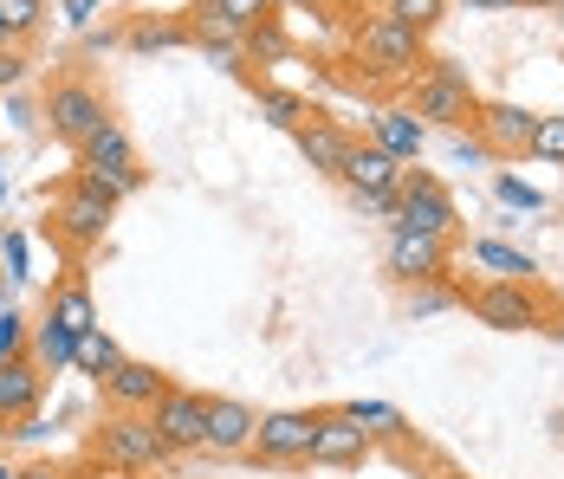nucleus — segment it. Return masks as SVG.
I'll return each mask as SVG.
<instances>
[{
    "label": "nucleus",
    "instance_id": "f257e3e1",
    "mask_svg": "<svg viewBox=\"0 0 564 479\" xmlns=\"http://www.w3.org/2000/svg\"><path fill=\"white\" fill-rule=\"evenodd\" d=\"M350 58H357V72H364L370 85H409V78L429 65V40L370 13V20H357V33H350Z\"/></svg>",
    "mask_w": 564,
    "mask_h": 479
},
{
    "label": "nucleus",
    "instance_id": "f03ea898",
    "mask_svg": "<svg viewBox=\"0 0 564 479\" xmlns=\"http://www.w3.org/2000/svg\"><path fill=\"white\" fill-rule=\"evenodd\" d=\"M409 110L422 117V123H435V130H467L474 123V110H480V91L467 85V72L454 65V58H429L415 78H409Z\"/></svg>",
    "mask_w": 564,
    "mask_h": 479
},
{
    "label": "nucleus",
    "instance_id": "7ed1b4c3",
    "mask_svg": "<svg viewBox=\"0 0 564 479\" xmlns=\"http://www.w3.org/2000/svg\"><path fill=\"white\" fill-rule=\"evenodd\" d=\"M85 454H91V467H117V473H137V479L156 473L170 460V447H163V434H156L150 415H105L91 427Z\"/></svg>",
    "mask_w": 564,
    "mask_h": 479
},
{
    "label": "nucleus",
    "instance_id": "20e7f679",
    "mask_svg": "<svg viewBox=\"0 0 564 479\" xmlns=\"http://www.w3.org/2000/svg\"><path fill=\"white\" fill-rule=\"evenodd\" d=\"M460 305L494 330H545V318H552V298L532 279H487V285L460 292Z\"/></svg>",
    "mask_w": 564,
    "mask_h": 479
},
{
    "label": "nucleus",
    "instance_id": "39448f33",
    "mask_svg": "<svg viewBox=\"0 0 564 479\" xmlns=\"http://www.w3.org/2000/svg\"><path fill=\"white\" fill-rule=\"evenodd\" d=\"M40 117L53 123V137H65V143L78 150L98 123H111V105H105V91H98L91 78H78V72H72V78H53V85H46Z\"/></svg>",
    "mask_w": 564,
    "mask_h": 479
},
{
    "label": "nucleus",
    "instance_id": "423d86ee",
    "mask_svg": "<svg viewBox=\"0 0 564 479\" xmlns=\"http://www.w3.org/2000/svg\"><path fill=\"white\" fill-rule=\"evenodd\" d=\"M312 434H318V409H273L253 427L247 460H260V467H305L312 460Z\"/></svg>",
    "mask_w": 564,
    "mask_h": 479
},
{
    "label": "nucleus",
    "instance_id": "0eeeda50",
    "mask_svg": "<svg viewBox=\"0 0 564 479\" xmlns=\"http://www.w3.org/2000/svg\"><path fill=\"white\" fill-rule=\"evenodd\" d=\"M460 208H454V195L429 175V168H402V188H395V227H409V233H435V240H448Z\"/></svg>",
    "mask_w": 564,
    "mask_h": 479
},
{
    "label": "nucleus",
    "instance_id": "6e6552de",
    "mask_svg": "<svg viewBox=\"0 0 564 479\" xmlns=\"http://www.w3.org/2000/svg\"><path fill=\"white\" fill-rule=\"evenodd\" d=\"M454 247L435 240V233H409V227H390V247H383V272L395 285H442L448 279Z\"/></svg>",
    "mask_w": 564,
    "mask_h": 479
},
{
    "label": "nucleus",
    "instance_id": "1a4fd4ad",
    "mask_svg": "<svg viewBox=\"0 0 564 479\" xmlns=\"http://www.w3.org/2000/svg\"><path fill=\"white\" fill-rule=\"evenodd\" d=\"M532 123H539V110H525V105H487L480 98V110H474V123H467V137L480 143V156H500V162H512V156H525V143H532Z\"/></svg>",
    "mask_w": 564,
    "mask_h": 479
},
{
    "label": "nucleus",
    "instance_id": "9d476101",
    "mask_svg": "<svg viewBox=\"0 0 564 479\" xmlns=\"http://www.w3.org/2000/svg\"><path fill=\"white\" fill-rule=\"evenodd\" d=\"M150 422H156V434H163L170 454H208V395L170 389V395L150 409Z\"/></svg>",
    "mask_w": 564,
    "mask_h": 479
},
{
    "label": "nucleus",
    "instance_id": "9b49d317",
    "mask_svg": "<svg viewBox=\"0 0 564 479\" xmlns=\"http://www.w3.org/2000/svg\"><path fill=\"white\" fill-rule=\"evenodd\" d=\"M98 389H105V409H111V415H150V409L170 395L175 382L156 370V363H143V357H123V363H117Z\"/></svg>",
    "mask_w": 564,
    "mask_h": 479
},
{
    "label": "nucleus",
    "instance_id": "f8f14e48",
    "mask_svg": "<svg viewBox=\"0 0 564 479\" xmlns=\"http://www.w3.org/2000/svg\"><path fill=\"white\" fill-rule=\"evenodd\" d=\"M111 214L98 195H85L78 182H65L53 202V233L65 240V247H78V253H91V247H105V227H111Z\"/></svg>",
    "mask_w": 564,
    "mask_h": 479
},
{
    "label": "nucleus",
    "instance_id": "ddd939ff",
    "mask_svg": "<svg viewBox=\"0 0 564 479\" xmlns=\"http://www.w3.org/2000/svg\"><path fill=\"white\" fill-rule=\"evenodd\" d=\"M370 447H377V440L350 422L344 409H318V434H312V460H305V467H364Z\"/></svg>",
    "mask_w": 564,
    "mask_h": 479
},
{
    "label": "nucleus",
    "instance_id": "4468645a",
    "mask_svg": "<svg viewBox=\"0 0 564 479\" xmlns=\"http://www.w3.org/2000/svg\"><path fill=\"white\" fill-rule=\"evenodd\" d=\"M253 427H260V415L240 395H208V454H221V460L247 454L253 447Z\"/></svg>",
    "mask_w": 564,
    "mask_h": 479
},
{
    "label": "nucleus",
    "instance_id": "2eb2a0df",
    "mask_svg": "<svg viewBox=\"0 0 564 479\" xmlns=\"http://www.w3.org/2000/svg\"><path fill=\"white\" fill-rule=\"evenodd\" d=\"M370 143L409 168V162L429 150V123H422L409 105H390V110H377V117H370Z\"/></svg>",
    "mask_w": 564,
    "mask_h": 479
},
{
    "label": "nucleus",
    "instance_id": "dca6fc26",
    "mask_svg": "<svg viewBox=\"0 0 564 479\" xmlns=\"http://www.w3.org/2000/svg\"><path fill=\"white\" fill-rule=\"evenodd\" d=\"M338 182L350 188V195H395V188H402V162L383 156L377 143H350Z\"/></svg>",
    "mask_w": 564,
    "mask_h": 479
},
{
    "label": "nucleus",
    "instance_id": "f3484780",
    "mask_svg": "<svg viewBox=\"0 0 564 479\" xmlns=\"http://www.w3.org/2000/svg\"><path fill=\"white\" fill-rule=\"evenodd\" d=\"M292 143H299V156L312 162L318 175H338L344 156H350V130H344L338 117H318V110H312V117L292 130Z\"/></svg>",
    "mask_w": 564,
    "mask_h": 479
},
{
    "label": "nucleus",
    "instance_id": "a211bd4d",
    "mask_svg": "<svg viewBox=\"0 0 564 479\" xmlns=\"http://www.w3.org/2000/svg\"><path fill=\"white\" fill-rule=\"evenodd\" d=\"M40 395H46V370L20 350V357H0V422H20V415H33L40 409Z\"/></svg>",
    "mask_w": 564,
    "mask_h": 479
},
{
    "label": "nucleus",
    "instance_id": "6ab92c4d",
    "mask_svg": "<svg viewBox=\"0 0 564 479\" xmlns=\"http://www.w3.org/2000/svg\"><path fill=\"white\" fill-rule=\"evenodd\" d=\"M78 168H111V175H143V162H137V143H130V130L123 123H98L85 143H78ZM150 182V175H143Z\"/></svg>",
    "mask_w": 564,
    "mask_h": 479
},
{
    "label": "nucleus",
    "instance_id": "aec40b11",
    "mask_svg": "<svg viewBox=\"0 0 564 479\" xmlns=\"http://www.w3.org/2000/svg\"><path fill=\"white\" fill-rule=\"evenodd\" d=\"M46 318L65 324L72 337H85L91 324H98V305H91V285L85 279H58L53 285V298H46Z\"/></svg>",
    "mask_w": 564,
    "mask_h": 479
},
{
    "label": "nucleus",
    "instance_id": "412c9836",
    "mask_svg": "<svg viewBox=\"0 0 564 479\" xmlns=\"http://www.w3.org/2000/svg\"><path fill=\"white\" fill-rule=\"evenodd\" d=\"M117 363H123V344H117L105 324H91V330L72 344V370H78V375H98V382H105Z\"/></svg>",
    "mask_w": 564,
    "mask_h": 479
},
{
    "label": "nucleus",
    "instance_id": "4be33fe9",
    "mask_svg": "<svg viewBox=\"0 0 564 479\" xmlns=\"http://www.w3.org/2000/svg\"><path fill=\"white\" fill-rule=\"evenodd\" d=\"M370 13L377 20H395V26H409V33H435L442 20H448V0H370Z\"/></svg>",
    "mask_w": 564,
    "mask_h": 479
},
{
    "label": "nucleus",
    "instance_id": "5701e85b",
    "mask_svg": "<svg viewBox=\"0 0 564 479\" xmlns=\"http://www.w3.org/2000/svg\"><path fill=\"white\" fill-rule=\"evenodd\" d=\"M123 46H130V53H170V46H188V26H182V20H150V13H137V20L123 26Z\"/></svg>",
    "mask_w": 564,
    "mask_h": 479
},
{
    "label": "nucleus",
    "instance_id": "b1692460",
    "mask_svg": "<svg viewBox=\"0 0 564 479\" xmlns=\"http://www.w3.org/2000/svg\"><path fill=\"white\" fill-rule=\"evenodd\" d=\"M72 344H78V337H72L65 324H53V318H40L33 330H26V357H33L40 370H65V363H72Z\"/></svg>",
    "mask_w": 564,
    "mask_h": 479
},
{
    "label": "nucleus",
    "instance_id": "393cba45",
    "mask_svg": "<svg viewBox=\"0 0 564 479\" xmlns=\"http://www.w3.org/2000/svg\"><path fill=\"white\" fill-rule=\"evenodd\" d=\"M467 253H474V266L500 272V279H532V272H539V260H532V253H519V247H507V240H474Z\"/></svg>",
    "mask_w": 564,
    "mask_h": 479
},
{
    "label": "nucleus",
    "instance_id": "a878e982",
    "mask_svg": "<svg viewBox=\"0 0 564 479\" xmlns=\"http://www.w3.org/2000/svg\"><path fill=\"white\" fill-rule=\"evenodd\" d=\"M72 182H78L85 195H98L105 208H117V202H130V195L143 188V175H111V168H78Z\"/></svg>",
    "mask_w": 564,
    "mask_h": 479
},
{
    "label": "nucleus",
    "instance_id": "bb28decb",
    "mask_svg": "<svg viewBox=\"0 0 564 479\" xmlns=\"http://www.w3.org/2000/svg\"><path fill=\"white\" fill-rule=\"evenodd\" d=\"M344 415L364 427L370 440H402V434H409V427H402V415H395L390 402H344Z\"/></svg>",
    "mask_w": 564,
    "mask_h": 479
},
{
    "label": "nucleus",
    "instance_id": "cd10ccee",
    "mask_svg": "<svg viewBox=\"0 0 564 479\" xmlns=\"http://www.w3.org/2000/svg\"><path fill=\"white\" fill-rule=\"evenodd\" d=\"M260 117H267L273 130H299V123L312 117V105H305L299 91H273V85H267V91H260Z\"/></svg>",
    "mask_w": 564,
    "mask_h": 479
},
{
    "label": "nucleus",
    "instance_id": "c85d7f7f",
    "mask_svg": "<svg viewBox=\"0 0 564 479\" xmlns=\"http://www.w3.org/2000/svg\"><path fill=\"white\" fill-rule=\"evenodd\" d=\"M0 26L13 33V46L33 40V33L46 26V0H0Z\"/></svg>",
    "mask_w": 564,
    "mask_h": 479
},
{
    "label": "nucleus",
    "instance_id": "c756f323",
    "mask_svg": "<svg viewBox=\"0 0 564 479\" xmlns=\"http://www.w3.org/2000/svg\"><path fill=\"white\" fill-rule=\"evenodd\" d=\"M202 13H221L227 26H260V20H273V0H202Z\"/></svg>",
    "mask_w": 564,
    "mask_h": 479
},
{
    "label": "nucleus",
    "instance_id": "7c9ffc66",
    "mask_svg": "<svg viewBox=\"0 0 564 479\" xmlns=\"http://www.w3.org/2000/svg\"><path fill=\"white\" fill-rule=\"evenodd\" d=\"M460 305V285H409V318H435Z\"/></svg>",
    "mask_w": 564,
    "mask_h": 479
},
{
    "label": "nucleus",
    "instance_id": "2f4dec72",
    "mask_svg": "<svg viewBox=\"0 0 564 479\" xmlns=\"http://www.w3.org/2000/svg\"><path fill=\"white\" fill-rule=\"evenodd\" d=\"M525 156L558 162V168H564V117H539V123H532V143H525Z\"/></svg>",
    "mask_w": 564,
    "mask_h": 479
},
{
    "label": "nucleus",
    "instance_id": "473e14b6",
    "mask_svg": "<svg viewBox=\"0 0 564 479\" xmlns=\"http://www.w3.org/2000/svg\"><path fill=\"white\" fill-rule=\"evenodd\" d=\"M273 20H280V13H273ZM273 20L247 26V53H260V58H285V33L273 26Z\"/></svg>",
    "mask_w": 564,
    "mask_h": 479
},
{
    "label": "nucleus",
    "instance_id": "72a5a7b5",
    "mask_svg": "<svg viewBox=\"0 0 564 479\" xmlns=\"http://www.w3.org/2000/svg\"><path fill=\"white\" fill-rule=\"evenodd\" d=\"M494 195H500L507 208H545V195H539V188H525L519 175H500V182H494Z\"/></svg>",
    "mask_w": 564,
    "mask_h": 479
},
{
    "label": "nucleus",
    "instance_id": "f704fd0d",
    "mask_svg": "<svg viewBox=\"0 0 564 479\" xmlns=\"http://www.w3.org/2000/svg\"><path fill=\"white\" fill-rule=\"evenodd\" d=\"M26 330H33V324L20 318V312H0V357H20V350H26Z\"/></svg>",
    "mask_w": 564,
    "mask_h": 479
},
{
    "label": "nucleus",
    "instance_id": "c9c22d12",
    "mask_svg": "<svg viewBox=\"0 0 564 479\" xmlns=\"http://www.w3.org/2000/svg\"><path fill=\"white\" fill-rule=\"evenodd\" d=\"M0 253H7V279H13V285H26V279H33V272H26V240H20V233H7V240H0Z\"/></svg>",
    "mask_w": 564,
    "mask_h": 479
},
{
    "label": "nucleus",
    "instance_id": "e433bc0d",
    "mask_svg": "<svg viewBox=\"0 0 564 479\" xmlns=\"http://www.w3.org/2000/svg\"><path fill=\"white\" fill-rule=\"evenodd\" d=\"M58 20H65V26H78V33H85V26H91V20H98V0H58Z\"/></svg>",
    "mask_w": 564,
    "mask_h": 479
},
{
    "label": "nucleus",
    "instance_id": "4c0bfd02",
    "mask_svg": "<svg viewBox=\"0 0 564 479\" xmlns=\"http://www.w3.org/2000/svg\"><path fill=\"white\" fill-rule=\"evenodd\" d=\"M20 78H26V53H20V46H7V53H0V91H13Z\"/></svg>",
    "mask_w": 564,
    "mask_h": 479
},
{
    "label": "nucleus",
    "instance_id": "58836bf2",
    "mask_svg": "<svg viewBox=\"0 0 564 479\" xmlns=\"http://www.w3.org/2000/svg\"><path fill=\"white\" fill-rule=\"evenodd\" d=\"M105 46H117V33H105V26H85V53H105Z\"/></svg>",
    "mask_w": 564,
    "mask_h": 479
},
{
    "label": "nucleus",
    "instance_id": "ea45409f",
    "mask_svg": "<svg viewBox=\"0 0 564 479\" xmlns=\"http://www.w3.org/2000/svg\"><path fill=\"white\" fill-rule=\"evenodd\" d=\"M460 7H474V13H512V7H525V0H460Z\"/></svg>",
    "mask_w": 564,
    "mask_h": 479
},
{
    "label": "nucleus",
    "instance_id": "a19ab883",
    "mask_svg": "<svg viewBox=\"0 0 564 479\" xmlns=\"http://www.w3.org/2000/svg\"><path fill=\"white\" fill-rule=\"evenodd\" d=\"M20 479H72V467H53V460H46V467H26Z\"/></svg>",
    "mask_w": 564,
    "mask_h": 479
},
{
    "label": "nucleus",
    "instance_id": "79ce46f5",
    "mask_svg": "<svg viewBox=\"0 0 564 479\" xmlns=\"http://www.w3.org/2000/svg\"><path fill=\"white\" fill-rule=\"evenodd\" d=\"M72 479H137V473H117V467H85V473H72Z\"/></svg>",
    "mask_w": 564,
    "mask_h": 479
},
{
    "label": "nucleus",
    "instance_id": "37998d69",
    "mask_svg": "<svg viewBox=\"0 0 564 479\" xmlns=\"http://www.w3.org/2000/svg\"><path fill=\"white\" fill-rule=\"evenodd\" d=\"M545 330H552V337L564 344V312H552V324H545Z\"/></svg>",
    "mask_w": 564,
    "mask_h": 479
},
{
    "label": "nucleus",
    "instance_id": "c03bdc74",
    "mask_svg": "<svg viewBox=\"0 0 564 479\" xmlns=\"http://www.w3.org/2000/svg\"><path fill=\"white\" fill-rule=\"evenodd\" d=\"M7 46H13V33H7V26H0V53H7Z\"/></svg>",
    "mask_w": 564,
    "mask_h": 479
},
{
    "label": "nucleus",
    "instance_id": "a18cd8bd",
    "mask_svg": "<svg viewBox=\"0 0 564 479\" xmlns=\"http://www.w3.org/2000/svg\"><path fill=\"white\" fill-rule=\"evenodd\" d=\"M525 7H564V0H525Z\"/></svg>",
    "mask_w": 564,
    "mask_h": 479
},
{
    "label": "nucleus",
    "instance_id": "49530a36",
    "mask_svg": "<svg viewBox=\"0 0 564 479\" xmlns=\"http://www.w3.org/2000/svg\"><path fill=\"white\" fill-rule=\"evenodd\" d=\"M0 479H20V473H13V467H0Z\"/></svg>",
    "mask_w": 564,
    "mask_h": 479
},
{
    "label": "nucleus",
    "instance_id": "de8ad7c7",
    "mask_svg": "<svg viewBox=\"0 0 564 479\" xmlns=\"http://www.w3.org/2000/svg\"><path fill=\"white\" fill-rule=\"evenodd\" d=\"M0 202H7V175H0Z\"/></svg>",
    "mask_w": 564,
    "mask_h": 479
},
{
    "label": "nucleus",
    "instance_id": "09e8293b",
    "mask_svg": "<svg viewBox=\"0 0 564 479\" xmlns=\"http://www.w3.org/2000/svg\"><path fill=\"white\" fill-rule=\"evenodd\" d=\"M273 7H280V0H273ZM305 7H312V0H305Z\"/></svg>",
    "mask_w": 564,
    "mask_h": 479
},
{
    "label": "nucleus",
    "instance_id": "8fccbe9b",
    "mask_svg": "<svg viewBox=\"0 0 564 479\" xmlns=\"http://www.w3.org/2000/svg\"><path fill=\"white\" fill-rule=\"evenodd\" d=\"M558 13H564V7H558Z\"/></svg>",
    "mask_w": 564,
    "mask_h": 479
}]
</instances>
